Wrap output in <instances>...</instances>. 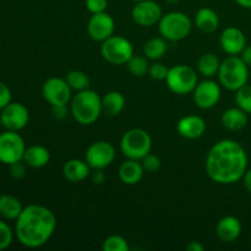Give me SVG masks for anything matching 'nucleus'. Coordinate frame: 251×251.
I'll return each instance as SVG.
<instances>
[{"mask_svg": "<svg viewBox=\"0 0 251 251\" xmlns=\"http://www.w3.org/2000/svg\"><path fill=\"white\" fill-rule=\"evenodd\" d=\"M10 176L14 179H22L26 174V163L24 161H19L9 166Z\"/></svg>", "mask_w": 251, "mask_h": 251, "instance_id": "c9c22d12", "label": "nucleus"}, {"mask_svg": "<svg viewBox=\"0 0 251 251\" xmlns=\"http://www.w3.org/2000/svg\"><path fill=\"white\" fill-rule=\"evenodd\" d=\"M167 39L163 37H154L149 39L144 46V55L150 60H159L167 51Z\"/></svg>", "mask_w": 251, "mask_h": 251, "instance_id": "bb28decb", "label": "nucleus"}, {"mask_svg": "<svg viewBox=\"0 0 251 251\" xmlns=\"http://www.w3.org/2000/svg\"><path fill=\"white\" fill-rule=\"evenodd\" d=\"M115 149L108 141H96L86 151L85 161L91 169H105L114 162Z\"/></svg>", "mask_w": 251, "mask_h": 251, "instance_id": "9b49d317", "label": "nucleus"}, {"mask_svg": "<svg viewBox=\"0 0 251 251\" xmlns=\"http://www.w3.org/2000/svg\"><path fill=\"white\" fill-rule=\"evenodd\" d=\"M22 203L17 198L12 195H5L0 196V216L5 220L16 221L19 216L21 215Z\"/></svg>", "mask_w": 251, "mask_h": 251, "instance_id": "393cba45", "label": "nucleus"}, {"mask_svg": "<svg viewBox=\"0 0 251 251\" xmlns=\"http://www.w3.org/2000/svg\"><path fill=\"white\" fill-rule=\"evenodd\" d=\"M194 102L200 109H211L221 100V86L213 80H203L196 85L193 92Z\"/></svg>", "mask_w": 251, "mask_h": 251, "instance_id": "4468645a", "label": "nucleus"}, {"mask_svg": "<svg viewBox=\"0 0 251 251\" xmlns=\"http://www.w3.org/2000/svg\"><path fill=\"white\" fill-rule=\"evenodd\" d=\"M115 22L114 19L107 12L92 14L87 24V33L93 41L104 42L114 34Z\"/></svg>", "mask_w": 251, "mask_h": 251, "instance_id": "2eb2a0df", "label": "nucleus"}, {"mask_svg": "<svg viewBox=\"0 0 251 251\" xmlns=\"http://www.w3.org/2000/svg\"><path fill=\"white\" fill-rule=\"evenodd\" d=\"M216 233L221 242L233 243L242 234V223L234 216H226L218 221Z\"/></svg>", "mask_w": 251, "mask_h": 251, "instance_id": "a211bd4d", "label": "nucleus"}, {"mask_svg": "<svg viewBox=\"0 0 251 251\" xmlns=\"http://www.w3.org/2000/svg\"><path fill=\"white\" fill-rule=\"evenodd\" d=\"M235 103L240 109L251 114V85H244L235 91Z\"/></svg>", "mask_w": 251, "mask_h": 251, "instance_id": "c756f323", "label": "nucleus"}, {"mask_svg": "<svg viewBox=\"0 0 251 251\" xmlns=\"http://www.w3.org/2000/svg\"><path fill=\"white\" fill-rule=\"evenodd\" d=\"M240 58L248 66H251V46H247L243 49V51L240 53Z\"/></svg>", "mask_w": 251, "mask_h": 251, "instance_id": "ea45409f", "label": "nucleus"}, {"mask_svg": "<svg viewBox=\"0 0 251 251\" xmlns=\"http://www.w3.org/2000/svg\"><path fill=\"white\" fill-rule=\"evenodd\" d=\"M162 9L159 4L153 0L137 1L131 10V17L134 22L142 27H151L158 24L162 19Z\"/></svg>", "mask_w": 251, "mask_h": 251, "instance_id": "ddd939ff", "label": "nucleus"}, {"mask_svg": "<svg viewBox=\"0 0 251 251\" xmlns=\"http://www.w3.org/2000/svg\"><path fill=\"white\" fill-rule=\"evenodd\" d=\"M185 249L188 251H203L205 247H203L200 242H190L186 245Z\"/></svg>", "mask_w": 251, "mask_h": 251, "instance_id": "a19ab883", "label": "nucleus"}, {"mask_svg": "<svg viewBox=\"0 0 251 251\" xmlns=\"http://www.w3.org/2000/svg\"><path fill=\"white\" fill-rule=\"evenodd\" d=\"M12 95L11 90L7 87V85H5L4 82L0 81V110L2 108L6 107L10 102H12Z\"/></svg>", "mask_w": 251, "mask_h": 251, "instance_id": "e433bc0d", "label": "nucleus"}, {"mask_svg": "<svg viewBox=\"0 0 251 251\" xmlns=\"http://www.w3.org/2000/svg\"><path fill=\"white\" fill-rule=\"evenodd\" d=\"M167 2H178V1H180V0H166Z\"/></svg>", "mask_w": 251, "mask_h": 251, "instance_id": "c03bdc74", "label": "nucleus"}, {"mask_svg": "<svg viewBox=\"0 0 251 251\" xmlns=\"http://www.w3.org/2000/svg\"><path fill=\"white\" fill-rule=\"evenodd\" d=\"M100 54L103 59L112 65H124L134 55V47L125 37L113 34L102 42Z\"/></svg>", "mask_w": 251, "mask_h": 251, "instance_id": "6e6552de", "label": "nucleus"}, {"mask_svg": "<svg viewBox=\"0 0 251 251\" xmlns=\"http://www.w3.org/2000/svg\"><path fill=\"white\" fill-rule=\"evenodd\" d=\"M166 83L172 92L183 96L193 93L199 80L195 70L191 66L179 64L169 69Z\"/></svg>", "mask_w": 251, "mask_h": 251, "instance_id": "0eeeda50", "label": "nucleus"}, {"mask_svg": "<svg viewBox=\"0 0 251 251\" xmlns=\"http://www.w3.org/2000/svg\"><path fill=\"white\" fill-rule=\"evenodd\" d=\"M168 71L169 69L167 68L164 64L156 61V63H153L152 65H150L149 75L151 76V78H153V80L156 81H166Z\"/></svg>", "mask_w": 251, "mask_h": 251, "instance_id": "473e14b6", "label": "nucleus"}, {"mask_svg": "<svg viewBox=\"0 0 251 251\" xmlns=\"http://www.w3.org/2000/svg\"><path fill=\"white\" fill-rule=\"evenodd\" d=\"M127 70L130 71V74H132L134 76H144L146 74H149L150 64L149 59L146 56L142 55H132L130 58V60L126 63Z\"/></svg>", "mask_w": 251, "mask_h": 251, "instance_id": "c85d7f7f", "label": "nucleus"}, {"mask_svg": "<svg viewBox=\"0 0 251 251\" xmlns=\"http://www.w3.org/2000/svg\"><path fill=\"white\" fill-rule=\"evenodd\" d=\"M14 232L6 222L0 220V250H5L11 245Z\"/></svg>", "mask_w": 251, "mask_h": 251, "instance_id": "2f4dec72", "label": "nucleus"}, {"mask_svg": "<svg viewBox=\"0 0 251 251\" xmlns=\"http://www.w3.org/2000/svg\"><path fill=\"white\" fill-rule=\"evenodd\" d=\"M63 176L70 183H81L91 176V167L86 161L69 159L63 167Z\"/></svg>", "mask_w": 251, "mask_h": 251, "instance_id": "aec40b11", "label": "nucleus"}, {"mask_svg": "<svg viewBox=\"0 0 251 251\" xmlns=\"http://www.w3.org/2000/svg\"><path fill=\"white\" fill-rule=\"evenodd\" d=\"M26 149L25 140L19 131L6 130L0 134V163L10 166L22 161Z\"/></svg>", "mask_w": 251, "mask_h": 251, "instance_id": "1a4fd4ad", "label": "nucleus"}, {"mask_svg": "<svg viewBox=\"0 0 251 251\" xmlns=\"http://www.w3.org/2000/svg\"><path fill=\"white\" fill-rule=\"evenodd\" d=\"M71 91L73 90L68 85L66 80L60 77H50L43 83L42 95L51 107H58V105H68L71 102L73 98Z\"/></svg>", "mask_w": 251, "mask_h": 251, "instance_id": "9d476101", "label": "nucleus"}, {"mask_svg": "<svg viewBox=\"0 0 251 251\" xmlns=\"http://www.w3.org/2000/svg\"><path fill=\"white\" fill-rule=\"evenodd\" d=\"M141 163L145 172H147V173H154V172H157L161 168V159H159V157L151 153V152L141 159Z\"/></svg>", "mask_w": 251, "mask_h": 251, "instance_id": "72a5a7b5", "label": "nucleus"}, {"mask_svg": "<svg viewBox=\"0 0 251 251\" xmlns=\"http://www.w3.org/2000/svg\"><path fill=\"white\" fill-rule=\"evenodd\" d=\"M221 123L229 131H240L248 124V113L239 107L228 108L221 117Z\"/></svg>", "mask_w": 251, "mask_h": 251, "instance_id": "412c9836", "label": "nucleus"}, {"mask_svg": "<svg viewBox=\"0 0 251 251\" xmlns=\"http://www.w3.org/2000/svg\"><path fill=\"white\" fill-rule=\"evenodd\" d=\"M125 107V97L118 91H110L102 97V114L117 117Z\"/></svg>", "mask_w": 251, "mask_h": 251, "instance_id": "b1692460", "label": "nucleus"}, {"mask_svg": "<svg viewBox=\"0 0 251 251\" xmlns=\"http://www.w3.org/2000/svg\"><path fill=\"white\" fill-rule=\"evenodd\" d=\"M220 85L228 91H237L249 80V66L242 60L239 55H229L221 61L218 70Z\"/></svg>", "mask_w": 251, "mask_h": 251, "instance_id": "20e7f679", "label": "nucleus"}, {"mask_svg": "<svg viewBox=\"0 0 251 251\" xmlns=\"http://www.w3.org/2000/svg\"><path fill=\"white\" fill-rule=\"evenodd\" d=\"M86 7L91 14L104 12L108 7V0H86Z\"/></svg>", "mask_w": 251, "mask_h": 251, "instance_id": "f704fd0d", "label": "nucleus"}, {"mask_svg": "<svg viewBox=\"0 0 251 251\" xmlns=\"http://www.w3.org/2000/svg\"><path fill=\"white\" fill-rule=\"evenodd\" d=\"M65 80L68 85L70 86L71 90L76 91V92L87 90V88H90L91 85V80L87 74L80 70H73L68 73Z\"/></svg>", "mask_w": 251, "mask_h": 251, "instance_id": "cd10ccee", "label": "nucleus"}, {"mask_svg": "<svg viewBox=\"0 0 251 251\" xmlns=\"http://www.w3.org/2000/svg\"><path fill=\"white\" fill-rule=\"evenodd\" d=\"M206 173L217 184L229 185L242 180L248 169V154L244 147L234 140L216 142L206 157Z\"/></svg>", "mask_w": 251, "mask_h": 251, "instance_id": "f257e3e1", "label": "nucleus"}, {"mask_svg": "<svg viewBox=\"0 0 251 251\" xmlns=\"http://www.w3.org/2000/svg\"><path fill=\"white\" fill-rule=\"evenodd\" d=\"M56 228V217L48 207L28 205L24 207L16 220L15 235L20 244L36 249L43 247L53 237Z\"/></svg>", "mask_w": 251, "mask_h": 251, "instance_id": "f03ea898", "label": "nucleus"}, {"mask_svg": "<svg viewBox=\"0 0 251 251\" xmlns=\"http://www.w3.org/2000/svg\"><path fill=\"white\" fill-rule=\"evenodd\" d=\"M195 26L203 33H213L220 26V17L211 7H201L195 15Z\"/></svg>", "mask_w": 251, "mask_h": 251, "instance_id": "4be33fe9", "label": "nucleus"}, {"mask_svg": "<svg viewBox=\"0 0 251 251\" xmlns=\"http://www.w3.org/2000/svg\"><path fill=\"white\" fill-rule=\"evenodd\" d=\"M92 173H91V179H92L93 183L96 185H102L103 183L105 181V173L104 169H92Z\"/></svg>", "mask_w": 251, "mask_h": 251, "instance_id": "4c0bfd02", "label": "nucleus"}, {"mask_svg": "<svg viewBox=\"0 0 251 251\" xmlns=\"http://www.w3.org/2000/svg\"><path fill=\"white\" fill-rule=\"evenodd\" d=\"M70 112L78 124H95L102 115V97L90 88L76 92L71 98Z\"/></svg>", "mask_w": 251, "mask_h": 251, "instance_id": "7ed1b4c3", "label": "nucleus"}, {"mask_svg": "<svg viewBox=\"0 0 251 251\" xmlns=\"http://www.w3.org/2000/svg\"><path fill=\"white\" fill-rule=\"evenodd\" d=\"M176 131L184 139H200L206 131V122L199 115H185L176 124Z\"/></svg>", "mask_w": 251, "mask_h": 251, "instance_id": "f3484780", "label": "nucleus"}, {"mask_svg": "<svg viewBox=\"0 0 251 251\" xmlns=\"http://www.w3.org/2000/svg\"><path fill=\"white\" fill-rule=\"evenodd\" d=\"M235 1L245 9H251V0H235Z\"/></svg>", "mask_w": 251, "mask_h": 251, "instance_id": "37998d69", "label": "nucleus"}, {"mask_svg": "<svg viewBox=\"0 0 251 251\" xmlns=\"http://www.w3.org/2000/svg\"><path fill=\"white\" fill-rule=\"evenodd\" d=\"M220 44L228 55H240L243 49L247 47V38L243 31L237 27H227L221 33Z\"/></svg>", "mask_w": 251, "mask_h": 251, "instance_id": "dca6fc26", "label": "nucleus"}, {"mask_svg": "<svg viewBox=\"0 0 251 251\" xmlns=\"http://www.w3.org/2000/svg\"><path fill=\"white\" fill-rule=\"evenodd\" d=\"M132 1H135V2H137V1H142V0H132Z\"/></svg>", "mask_w": 251, "mask_h": 251, "instance_id": "a18cd8bd", "label": "nucleus"}, {"mask_svg": "<svg viewBox=\"0 0 251 251\" xmlns=\"http://www.w3.org/2000/svg\"><path fill=\"white\" fill-rule=\"evenodd\" d=\"M221 61L213 53H205L200 56L198 61V71L200 75L211 78L217 75L220 70Z\"/></svg>", "mask_w": 251, "mask_h": 251, "instance_id": "a878e982", "label": "nucleus"}, {"mask_svg": "<svg viewBox=\"0 0 251 251\" xmlns=\"http://www.w3.org/2000/svg\"><path fill=\"white\" fill-rule=\"evenodd\" d=\"M243 183H244L245 189L251 194V169H247L244 176H243Z\"/></svg>", "mask_w": 251, "mask_h": 251, "instance_id": "79ce46f5", "label": "nucleus"}, {"mask_svg": "<svg viewBox=\"0 0 251 251\" xmlns=\"http://www.w3.org/2000/svg\"><path fill=\"white\" fill-rule=\"evenodd\" d=\"M53 108V115L56 119H64L66 117V105H58V107Z\"/></svg>", "mask_w": 251, "mask_h": 251, "instance_id": "58836bf2", "label": "nucleus"}, {"mask_svg": "<svg viewBox=\"0 0 251 251\" xmlns=\"http://www.w3.org/2000/svg\"><path fill=\"white\" fill-rule=\"evenodd\" d=\"M152 139L149 132L140 127L127 130L120 140V151L127 159L141 161L151 152Z\"/></svg>", "mask_w": 251, "mask_h": 251, "instance_id": "39448f33", "label": "nucleus"}, {"mask_svg": "<svg viewBox=\"0 0 251 251\" xmlns=\"http://www.w3.org/2000/svg\"><path fill=\"white\" fill-rule=\"evenodd\" d=\"M22 161L31 168H43L50 161V153H49L48 149H46L44 146L33 145V146L27 147Z\"/></svg>", "mask_w": 251, "mask_h": 251, "instance_id": "5701e85b", "label": "nucleus"}, {"mask_svg": "<svg viewBox=\"0 0 251 251\" xmlns=\"http://www.w3.org/2000/svg\"><path fill=\"white\" fill-rule=\"evenodd\" d=\"M29 122V112L22 103L10 102L0 110V123L6 130L20 131L25 129Z\"/></svg>", "mask_w": 251, "mask_h": 251, "instance_id": "f8f14e48", "label": "nucleus"}, {"mask_svg": "<svg viewBox=\"0 0 251 251\" xmlns=\"http://www.w3.org/2000/svg\"><path fill=\"white\" fill-rule=\"evenodd\" d=\"M103 251H129V244L122 235H109L103 242Z\"/></svg>", "mask_w": 251, "mask_h": 251, "instance_id": "7c9ffc66", "label": "nucleus"}, {"mask_svg": "<svg viewBox=\"0 0 251 251\" xmlns=\"http://www.w3.org/2000/svg\"><path fill=\"white\" fill-rule=\"evenodd\" d=\"M193 28L190 17L180 11H172L163 15L158 22L159 34L167 41L178 42L186 38Z\"/></svg>", "mask_w": 251, "mask_h": 251, "instance_id": "423d86ee", "label": "nucleus"}, {"mask_svg": "<svg viewBox=\"0 0 251 251\" xmlns=\"http://www.w3.org/2000/svg\"><path fill=\"white\" fill-rule=\"evenodd\" d=\"M145 169L141 161L126 159L119 168V179L125 185H136L142 180Z\"/></svg>", "mask_w": 251, "mask_h": 251, "instance_id": "6ab92c4d", "label": "nucleus"}]
</instances>
